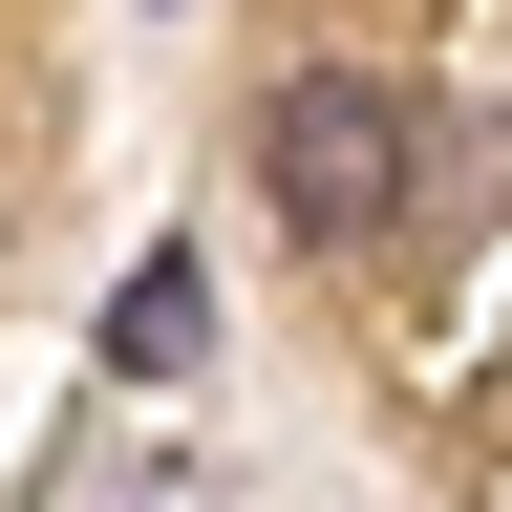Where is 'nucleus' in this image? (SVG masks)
<instances>
[{
	"label": "nucleus",
	"mask_w": 512,
	"mask_h": 512,
	"mask_svg": "<svg viewBox=\"0 0 512 512\" xmlns=\"http://www.w3.org/2000/svg\"><path fill=\"white\" fill-rule=\"evenodd\" d=\"M256 192H278L299 256H363V235L427 192V107L384 86V64H299V86L256 107Z\"/></svg>",
	"instance_id": "f257e3e1"
},
{
	"label": "nucleus",
	"mask_w": 512,
	"mask_h": 512,
	"mask_svg": "<svg viewBox=\"0 0 512 512\" xmlns=\"http://www.w3.org/2000/svg\"><path fill=\"white\" fill-rule=\"evenodd\" d=\"M192 320H214V278H192V256H150V278L107 299V363H128V384H171V363H192Z\"/></svg>",
	"instance_id": "f03ea898"
}]
</instances>
